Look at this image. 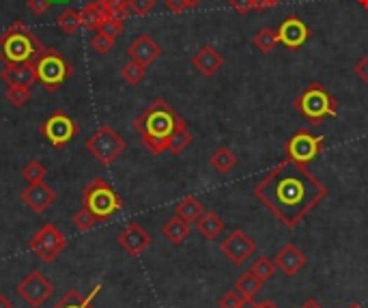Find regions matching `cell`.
Returning a JSON list of instances; mask_svg holds the SVG:
<instances>
[{"label":"cell","mask_w":368,"mask_h":308,"mask_svg":"<svg viewBox=\"0 0 368 308\" xmlns=\"http://www.w3.org/2000/svg\"><path fill=\"white\" fill-rule=\"evenodd\" d=\"M254 196L284 226L293 229L327 196V188L306 166L284 160L254 186Z\"/></svg>","instance_id":"6da1fadb"},{"label":"cell","mask_w":368,"mask_h":308,"mask_svg":"<svg viewBox=\"0 0 368 308\" xmlns=\"http://www.w3.org/2000/svg\"><path fill=\"white\" fill-rule=\"evenodd\" d=\"M183 125H188L183 117H179V113L162 97L153 99L133 121V129L138 131L143 147L153 155L169 151L171 139Z\"/></svg>","instance_id":"7a4b0ae2"},{"label":"cell","mask_w":368,"mask_h":308,"mask_svg":"<svg viewBox=\"0 0 368 308\" xmlns=\"http://www.w3.org/2000/svg\"><path fill=\"white\" fill-rule=\"evenodd\" d=\"M48 48L24 22H13L0 35V60L5 65L30 63L35 65Z\"/></svg>","instance_id":"3957f363"},{"label":"cell","mask_w":368,"mask_h":308,"mask_svg":"<svg viewBox=\"0 0 368 308\" xmlns=\"http://www.w3.org/2000/svg\"><path fill=\"white\" fill-rule=\"evenodd\" d=\"M82 207H86L97 218V222H108L114 214L121 212L123 200L108 181L95 177L82 190Z\"/></svg>","instance_id":"277c9868"},{"label":"cell","mask_w":368,"mask_h":308,"mask_svg":"<svg viewBox=\"0 0 368 308\" xmlns=\"http://www.w3.org/2000/svg\"><path fill=\"white\" fill-rule=\"evenodd\" d=\"M295 110L313 125H319L327 117H336L339 101L323 84L313 82L295 99Z\"/></svg>","instance_id":"5b68a950"},{"label":"cell","mask_w":368,"mask_h":308,"mask_svg":"<svg viewBox=\"0 0 368 308\" xmlns=\"http://www.w3.org/2000/svg\"><path fill=\"white\" fill-rule=\"evenodd\" d=\"M35 74H37V82H41L48 93H54L67 82V78L74 76V65L58 50L50 48L35 63Z\"/></svg>","instance_id":"8992f818"},{"label":"cell","mask_w":368,"mask_h":308,"mask_svg":"<svg viewBox=\"0 0 368 308\" xmlns=\"http://www.w3.org/2000/svg\"><path fill=\"white\" fill-rule=\"evenodd\" d=\"M125 147H127L125 139L119 131H114L110 125L97 127L86 141L88 153L104 166H110L114 160H119V155H123Z\"/></svg>","instance_id":"52a82bcc"},{"label":"cell","mask_w":368,"mask_h":308,"mask_svg":"<svg viewBox=\"0 0 368 308\" xmlns=\"http://www.w3.org/2000/svg\"><path fill=\"white\" fill-rule=\"evenodd\" d=\"M321 151H323V139L308 129L295 131L284 143L287 160H291L295 164H302V166H308L313 160H317L321 155Z\"/></svg>","instance_id":"ba28073f"},{"label":"cell","mask_w":368,"mask_h":308,"mask_svg":"<svg viewBox=\"0 0 368 308\" xmlns=\"http://www.w3.org/2000/svg\"><path fill=\"white\" fill-rule=\"evenodd\" d=\"M41 136L54 147L63 149L70 145L78 136V123L63 110H54L44 123H41Z\"/></svg>","instance_id":"9c48e42d"},{"label":"cell","mask_w":368,"mask_h":308,"mask_svg":"<svg viewBox=\"0 0 368 308\" xmlns=\"http://www.w3.org/2000/svg\"><path fill=\"white\" fill-rule=\"evenodd\" d=\"M65 246H67V237L58 231L56 224H44L28 239V248L44 263H52L65 250Z\"/></svg>","instance_id":"30bf717a"},{"label":"cell","mask_w":368,"mask_h":308,"mask_svg":"<svg viewBox=\"0 0 368 308\" xmlns=\"http://www.w3.org/2000/svg\"><path fill=\"white\" fill-rule=\"evenodd\" d=\"M15 291L30 308H41L48 302V297L54 295L56 287H54V283L46 276L44 271L35 269V271H30L28 276H24L18 283Z\"/></svg>","instance_id":"8fae6325"},{"label":"cell","mask_w":368,"mask_h":308,"mask_svg":"<svg viewBox=\"0 0 368 308\" xmlns=\"http://www.w3.org/2000/svg\"><path fill=\"white\" fill-rule=\"evenodd\" d=\"M220 250L232 265H244L256 252V242L242 229H235L220 242Z\"/></svg>","instance_id":"7c38bea8"},{"label":"cell","mask_w":368,"mask_h":308,"mask_svg":"<svg viewBox=\"0 0 368 308\" xmlns=\"http://www.w3.org/2000/svg\"><path fill=\"white\" fill-rule=\"evenodd\" d=\"M278 44H282L289 50H299L308 39H310V26L297 15H289L287 20L280 22L276 28Z\"/></svg>","instance_id":"4fadbf2b"},{"label":"cell","mask_w":368,"mask_h":308,"mask_svg":"<svg viewBox=\"0 0 368 308\" xmlns=\"http://www.w3.org/2000/svg\"><path fill=\"white\" fill-rule=\"evenodd\" d=\"M117 242H119V246H121L127 255L140 257V255L151 246L153 237H151L138 222H129V224L119 233Z\"/></svg>","instance_id":"5bb4252c"},{"label":"cell","mask_w":368,"mask_h":308,"mask_svg":"<svg viewBox=\"0 0 368 308\" xmlns=\"http://www.w3.org/2000/svg\"><path fill=\"white\" fill-rule=\"evenodd\" d=\"M22 203L32 214H44L56 203V192L46 184H28L26 190H22Z\"/></svg>","instance_id":"9a60e30c"},{"label":"cell","mask_w":368,"mask_h":308,"mask_svg":"<svg viewBox=\"0 0 368 308\" xmlns=\"http://www.w3.org/2000/svg\"><path fill=\"white\" fill-rule=\"evenodd\" d=\"M222 65H224V56L213 46H200L198 52L192 56V67L205 78L216 76L222 70Z\"/></svg>","instance_id":"2e32d148"},{"label":"cell","mask_w":368,"mask_h":308,"mask_svg":"<svg viewBox=\"0 0 368 308\" xmlns=\"http://www.w3.org/2000/svg\"><path fill=\"white\" fill-rule=\"evenodd\" d=\"M129 60H136L145 67H149L151 63H155L162 54V48L157 46V41L151 35H138L127 48Z\"/></svg>","instance_id":"e0dca14e"},{"label":"cell","mask_w":368,"mask_h":308,"mask_svg":"<svg viewBox=\"0 0 368 308\" xmlns=\"http://www.w3.org/2000/svg\"><path fill=\"white\" fill-rule=\"evenodd\" d=\"M274 263H276V267L284 274V276H295V274H297L299 269L306 267L308 257H306L302 250H299L295 244H287L284 248H280V250L276 252Z\"/></svg>","instance_id":"ac0fdd59"},{"label":"cell","mask_w":368,"mask_h":308,"mask_svg":"<svg viewBox=\"0 0 368 308\" xmlns=\"http://www.w3.org/2000/svg\"><path fill=\"white\" fill-rule=\"evenodd\" d=\"M3 80L9 86H32L37 82L35 65L30 63H15V65H5L3 70Z\"/></svg>","instance_id":"d6986e66"},{"label":"cell","mask_w":368,"mask_h":308,"mask_svg":"<svg viewBox=\"0 0 368 308\" xmlns=\"http://www.w3.org/2000/svg\"><path fill=\"white\" fill-rule=\"evenodd\" d=\"M196 229H198V233L203 235L205 239L213 242V239H218L226 231V222L216 212H205L203 216L196 220Z\"/></svg>","instance_id":"ffe728a7"},{"label":"cell","mask_w":368,"mask_h":308,"mask_svg":"<svg viewBox=\"0 0 368 308\" xmlns=\"http://www.w3.org/2000/svg\"><path fill=\"white\" fill-rule=\"evenodd\" d=\"M99 289H102V285H95L93 291L86 293V295H82L80 291L72 289V291H67L52 308H95V306H93V300H95V295L99 293Z\"/></svg>","instance_id":"44dd1931"},{"label":"cell","mask_w":368,"mask_h":308,"mask_svg":"<svg viewBox=\"0 0 368 308\" xmlns=\"http://www.w3.org/2000/svg\"><path fill=\"white\" fill-rule=\"evenodd\" d=\"M190 222H185L183 218H179V216H173L171 220H166V224L162 226V235L169 239L171 244H175V246H179V244H183L185 239L190 237Z\"/></svg>","instance_id":"7402d4cb"},{"label":"cell","mask_w":368,"mask_h":308,"mask_svg":"<svg viewBox=\"0 0 368 308\" xmlns=\"http://www.w3.org/2000/svg\"><path fill=\"white\" fill-rule=\"evenodd\" d=\"M205 214V207H203V203H200L196 196H185L181 198L177 205H175V216L183 218L185 222H196L200 216Z\"/></svg>","instance_id":"603a6c76"},{"label":"cell","mask_w":368,"mask_h":308,"mask_svg":"<svg viewBox=\"0 0 368 308\" xmlns=\"http://www.w3.org/2000/svg\"><path fill=\"white\" fill-rule=\"evenodd\" d=\"M209 164L213 166V170H218L220 175H226V173H230V170L237 166V155L232 153L228 147H218L211 153Z\"/></svg>","instance_id":"cb8c5ba5"},{"label":"cell","mask_w":368,"mask_h":308,"mask_svg":"<svg viewBox=\"0 0 368 308\" xmlns=\"http://www.w3.org/2000/svg\"><path fill=\"white\" fill-rule=\"evenodd\" d=\"M80 18H82V26L88 28V30H99V26H102L104 22V9L102 5H99V0H95V3H88L82 11H80Z\"/></svg>","instance_id":"d4e9b609"},{"label":"cell","mask_w":368,"mask_h":308,"mask_svg":"<svg viewBox=\"0 0 368 308\" xmlns=\"http://www.w3.org/2000/svg\"><path fill=\"white\" fill-rule=\"evenodd\" d=\"M252 44H254V48L261 50L263 54L274 52V48L278 46L276 30H272V28H261V30H256L254 37H252Z\"/></svg>","instance_id":"484cf974"},{"label":"cell","mask_w":368,"mask_h":308,"mask_svg":"<svg viewBox=\"0 0 368 308\" xmlns=\"http://www.w3.org/2000/svg\"><path fill=\"white\" fill-rule=\"evenodd\" d=\"M235 289L244 295V297H254L261 289H263V281L261 278H256L254 274L248 269V271H244L242 276L237 278V283H235Z\"/></svg>","instance_id":"4316f807"},{"label":"cell","mask_w":368,"mask_h":308,"mask_svg":"<svg viewBox=\"0 0 368 308\" xmlns=\"http://www.w3.org/2000/svg\"><path fill=\"white\" fill-rule=\"evenodd\" d=\"M145 76H147V67L145 65H140V63H136V60H129V63H125L123 67H121V78L127 82V84H140L143 80H145Z\"/></svg>","instance_id":"83f0119b"},{"label":"cell","mask_w":368,"mask_h":308,"mask_svg":"<svg viewBox=\"0 0 368 308\" xmlns=\"http://www.w3.org/2000/svg\"><path fill=\"white\" fill-rule=\"evenodd\" d=\"M276 263H274V259H270V257H261V259H256L254 261V265L250 267V271L254 274L256 278H261L263 283H267V281H272L274 276H276Z\"/></svg>","instance_id":"f1b7e54d"},{"label":"cell","mask_w":368,"mask_h":308,"mask_svg":"<svg viewBox=\"0 0 368 308\" xmlns=\"http://www.w3.org/2000/svg\"><path fill=\"white\" fill-rule=\"evenodd\" d=\"M82 26V18H80V11L76 9H65L60 15H58V28L67 35H74L78 32V28Z\"/></svg>","instance_id":"f546056e"},{"label":"cell","mask_w":368,"mask_h":308,"mask_svg":"<svg viewBox=\"0 0 368 308\" xmlns=\"http://www.w3.org/2000/svg\"><path fill=\"white\" fill-rule=\"evenodd\" d=\"M99 5H102L106 18L125 20L129 13V0H99Z\"/></svg>","instance_id":"4dcf8cb0"},{"label":"cell","mask_w":368,"mask_h":308,"mask_svg":"<svg viewBox=\"0 0 368 308\" xmlns=\"http://www.w3.org/2000/svg\"><path fill=\"white\" fill-rule=\"evenodd\" d=\"M46 175H48V168H46L39 160H30V162L22 168V177H24L28 184H41V181H46Z\"/></svg>","instance_id":"1f68e13d"},{"label":"cell","mask_w":368,"mask_h":308,"mask_svg":"<svg viewBox=\"0 0 368 308\" xmlns=\"http://www.w3.org/2000/svg\"><path fill=\"white\" fill-rule=\"evenodd\" d=\"M192 141H194L192 131L188 129V125H183L181 129H177V131H175V136L171 139L169 151H171L173 155H179V153H183V151H185V149L192 145Z\"/></svg>","instance_id":"d6a6232c"},{"label":"cell","mask_w":368,"mask_h":308,"mask_svg":"<svg viewBox=\"0 0 368 308\" xmlns=\"http://www.w3.org/2000/svg\"><path fill=\"white\" fill-rule=\"evenodd\" d=\"M99 222H97V218L86 210V207H80L76 214H74V226L80 231V233H88L91 229H95Z\"/></svg>","instance_id":"836d02e7"},{"label":"cell","mask_w":368,"mask_h":308,"mask_svg":"<svg viewBox=\"0 0 368 308\" xmlns=\"http://www.w3.org/2000/svg\"><path fill=\"white\" fill-rule=\"evenodd\" d=\"M91 48H93L97 54L106 56V54L112 52V48H114V39L108 37V35H104V32H99V30H97L95 35L91 37Z\"/></svg>","instance_id":"e575fe53"},{"label":"cell","mask_w":368,"mask_h":308,"mask_svg":"<svg viewBox=\"0 0 368 308\" xmlns=\"http://www.w3.org/2000/svg\"><path fill=\"white\" fill-rule=\"evenodd\" d=\"M5 97L9 99V104L15 106V108H22L28 97H30V89L28 86H7L5 91Z\"/></svg>","instance_id":"d590c367"},{"label":"cell","mask_w":368,"mask_h":308,"mask_svg":"<svg viewBox=\"0 0 368 308\" xmlns=\"http://www.w3.org/2000/svg\"><path fill=\"white\" fill-rule=\"evenodd\" d=\"M123 30H125V22L123 20H117V18H104L102 26H99V32H104V35H108L112 39H117L119 35H123Z\"/></svg>","instance_id":"8d00e7d4"},{"label":"cell","mask_w":368,"mask_h":308,"mask_svg":"<svg viewBox=\"0 0 368 308\" xmlns=\"http://www.w3.org/2000/svg\"><path fill=\"white\" fill-rule=\"evenodd\" d=\"M242 302H244V295L237 291V289H230V291H226L222 297H220V308H239L242 306Z\"/></svg>","instance_id":"74e56055"},{"label":"cell","mask_w":368,"mask_h":308,"mask_svg":"<svg viewBox=\"0 0 368 308\" xmlns=\"http://www.w3.org/2000/svg\"><path fill=\"white\" fill-rule=\"evenodd\" d=\"M155 7V0H129V13L133 15H147Z\"/></svg>","instance_id":"f35d334b"},{"label":"cell","mask_w":368,"mask_h":308,"mask_svg":"<svg viewBox=\"0 0 368 308\" xmlns=\"http://www.w3.org/2000/svg\"><path fill=\"white\" fill-rule=\"evenodd\" d=\"M353 72H355V76H357L364 84H368V54H364V56L355 63Z\"/></svg>","instance_id":"ab89813d"},{"label":"cell","mask_w":368,"mask_h":308,"mask_svg":"<svg viewBox=\"0 0 368 308\" xmlns=\"http://www.w3.org/2000/svg\"><path fill=\"white\" fill-rule=\"evenodd\" d=\"M28 9L35 13V15H44L48 9H50V5H52V0H28Z\"/></svg>","instance_id":"60d3db41"},{"label":"cell","mask_w":368,"mask_h":308,"mask_svg":"<svg viewBox=\"0 0 368 308\" xmlns=\"http://www.w3.org/2000/svg\"><path fill=\"white\" fill-rule=\"evenodd\" d=\"M228 5L235 9L237 13H250V11H254V3H252V0H228Z\"/></svg>","instance_id":"b9f144b4"},{"label":"cell","mask_w":368,"mask_h":308,"mask_svg":"<svg viewBox=\"0 0 368 308\" xmlns=\"http://www.w3.org/2000/svg\"><path fill=\"white\" fill-rule=\"evenodd\" d=\"M164 3H166V7H169L173 13H183L188 9L185 0H164Z\"/></svg>","instance_id":"7bdbcfd3"},{"label":"cell","mask_w":368,"mask_h":308,"mask_svg":"<svg viewBox=\"0 0 368 308\" xmlns=\"http://www.w3.org/2000/svg\"><path fill=\"white\" fill-rule=\"evenodd\" d=\"M254 3V11H265V9H272V0H252Z\"/></svg>","instance_id":"ee69618b"},{"label":"cell","mask_w":368,"mask_h":308,"mask_svg":"<svg viewBox=\"0 0 368 308\" xmlns=\"http://www.w3.org/2000/svg\"><path fill=\"white\" fill-rule=\"evenodd\" d=\"M239 308H258V304L254 302V297H244V302H242Z\"/></svg>","instance_id":"f6af8a7d"},{"label":"cell","mask_w":368,"mask_h":308,"mask_svg":"<svg viewBox=\"0 0 368 308\" xmlns=\"http://www.w3.org/2000/svg\"><path fill=\"white\" fill-rule=\"evenodd\" d=\"M0 308H13V304H11V300L5 295V293H0Z\"/></svg>","instance_id":"bcb514c9"},{"label":"cell","mask_w":368,"mask_h":308,"mask_svg":"<svg viewBox=\"0 0 368 308\" xmlns=\"http://www.w3.org/2000/svg\"><path fill=\"white\" fill-rule=\"evenodd\" d=\"M299 308H321V306H319L315 300H306V302H304L302 306H299Z\"/></svg>","instance_id":"7dc6e473"},{"label":"cell","mask_w":368,"mask_h":308,"mask_svg":"<svg viewBox=\"0 0 368 308\" xmlns=\"http://www.w3.org/2000/svg\"><path fill=\"white\" fill-rule=\"evenodd\" d=\"M203 0H185V5H188V9H196Z\"/></svg>","instance_id":"c3c4849f"},{"label":"cell","mask_w":368,"mask_h":308,"mask_svg":"<svg viewBox=\"0 0 368 308\" xmlns=\"http://www.w3.org/2000/svg\"><path fill=\"white\" fill-rule=\"evenodd\" d=\"M258 308H278V306H276L274 302H270V300H265V302L258 304Z\"/></svg>","instance_id":"681fc988"},{"label":"cell","mask_w":368,"mask_h":308,"mask_svg":"<svg viewBox=\"0 0 368 308\" xmlns=\"http://www.w3.org/2000/svg\"><path fill=\"white\" fill-rule=\"evenodd\" d=\"M360 3V7H364V9H368V0H357Z\"/></svg>","instance_id":"f907efd6"},{"label":"cell","mask_w":368,"mask_h":308,"mask_svg":"<svg viewBox=\"0 0 368 308\" xmlns=\"http://www.w3.org/2000/svg\"><path fill=\"white\" fill-rule=\"evenodd\" d=\"M347 308H364V306H362V304H357V302H353V304H349Z\"/></svg>","instance_id":"816d5d0a"},{"label":"cell","mask_w":368,"mask_h":308,"mask_svg":"<svg viewBox=\"0 0 368 308\" xmlns=\"http://www.w3.org/2000/svg\"><path fill=\"white\" fill-rule=\"evenodd\" d=\"M282 3V0H272V7H276V5H280Z\"/></svg>","instance_id":"f5cc1de1"},{"label":"cell","mask_w":368,"mask_h":308,"mask_svg":"<svg viewBox=\"0 0 368 308\" xmlns=\"http://www.w3.org/2000/svg\"><path fill=\"white\" fill-rule=\"evenodd\" d=\"M52 3H63V0H52Z\"/></svg>","instance_id":"db71d44e"}]
</instances>
